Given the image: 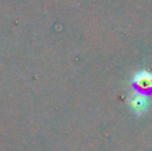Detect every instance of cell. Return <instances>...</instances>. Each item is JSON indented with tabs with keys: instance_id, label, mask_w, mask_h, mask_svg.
<instances>
[{
	"instance_id": "1",
	"label": "cell",
	"mask_w": 152,
	"mask_h": 151,
	"mask_svg": "<svg viewBox=\"0 0 152 151\" xmlns=\"http://www.w3.org/2000/svg\"><path fill=\"white\" fill-rule=\"evenodd\" d=\"M150 106V99L143 92H134L129 96V107L136 114H143Z\"/></svg>"
},
{
	"instance_id": "2",
	"label": "cell",
	"mask_w": 152,
	"mask_h": 151,
	"mask_svg": "<svg viewBox=\"0 0 152 151\" xmlns=\"http://www.w3.org/2000/svg\"><path fill=\"white\" fill-rule=\"evenodd\" d=\"M134 86L139 90V92L152 90V74L148 71H140L134 76Z\"/></svg>"
}]
</instances>
